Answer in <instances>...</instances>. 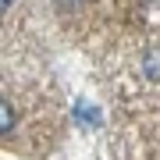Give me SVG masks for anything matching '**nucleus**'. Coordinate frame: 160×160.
<instances>
[{
	"instance_id": "f03ea898",
	"label": "nucleus",
	"mask_w": 160,
	"mask_h": 160,
	"mask_svg": "<svg viewBox=\"0 0 160 160\" xmlns=\"http://www.w3.org/2000/svg\"><path fill=\"white\" fill-rule=\"evenodd\" d=\"M0 125H4V132L11 128V125H14V114H11V107H7V103L0 107Z\"/></svg>"
},
{
	"instance_id": "f257e3e1",
	"label": "nucleus",
	"mask_w": 160,
	"mask_h": 160,
	"mask_svg": "<svg viewBox=\"0 0 160 160\" xmlns=\"http://www.w3.org/2000/svg\"><path fill=\"white\" fill-rule=\"evenodd\" d=\"M142 68H146V75L160 78V46H149V50H146V57H142Z\"/></svg>"
}]
</instances>
